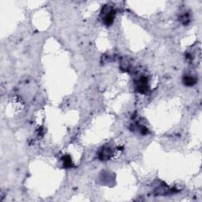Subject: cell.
<instances>
[{
  "instance_id": "cell-1",
  "label": "cell",
  "mask_w": 202,
  "mask_h": 202,
  "mask_svg": "<svg viewBox=\"0 0 202 202\" xmlns=\"http://www.w3.org/2000/svg\"><path fill=\"white\" fill-rule=\"evenodd\" d=\"M113 150L109 146H104L99 152V157L101 160H107L113 156Z\"/></svg>"
},
{
  "instance_id": "cell-2",
  "label": "cell",
  "mask_w": 202,
  "mask_h": 202,
  "mask_svg": "<svg viewBox=\"0 0 202 202\" xmlns=\"http://www.w3.org/2000/svg\"><path fill=\"white\" fill-rule=\"evenodd\" d=\"M115 11L114 10H109L108 13H107L104 17V23L106 24L107 25H111L112 22L114 21V17H115Z\"/></svg>"
},
{
  "instance_id": "cell-3",
  "label": "cell",
  "mask_w": 202,
  "mask_h": 202,
  "mask_svg": "<svg viewBox=\"0 0 202 202\" xmlns=\"http://www.w3.org/2000/svg\"><path fill=\"white\" fill-rule=\"evenodd\" d=\"M183 82L186 86H193L197 83V78L192 75H185L183 78Z\"/></svg>"
},
{
  "instance_id": "cell-4",
  "label": "cell",
  "mask_w": 202,
  "mask_h": 202,
  "mask_svg": "<svg viewBox=\"0 0 202 202\" xmlns=\"http://www.w3.org/2000/svg\"><path fill=\"white\" fill-rule=\"evenodd\" d=\"M62 161H63V164L65 167H73V164L71 162V159L69 155H66L64 156V158L62 157Z\"/></svg>"
}]
</instances>
